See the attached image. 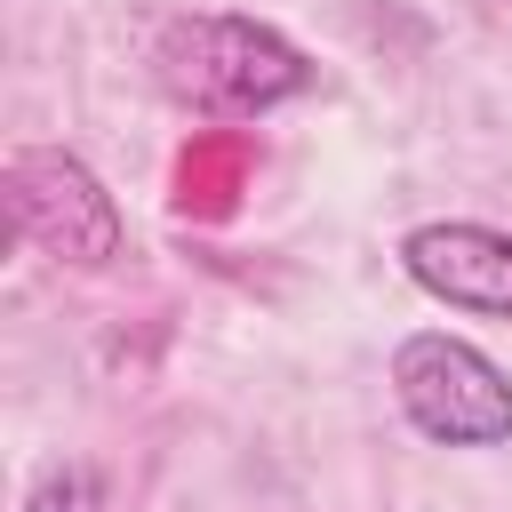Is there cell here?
I'll return each mask as SVG.
<instances>
[{
  "label": "cell",
  "mask_w": 512,
  "mask_h": 512,
  "mask_svg": "<svg viewBox=\"0 0 512 512\" xmlns=\"http://www.w3.org/2000/svg\"><path fill=\"white\" fill-rule=\"evenodd\" d=\"M160 80H168L192 112L256 120V112L304 96L312 64H304L272 24H248V16H184V24H168V40H160Z\"/></svg>",
  "instance_id": "6da1fadb"
},
{
  "label": "cell",
  "mask_w": 512,
  "mask_h": 512,
  "mask_svg": "<svg viewBox=\"0 0 512 512\" xmlns=\"http://www.w3.org/2000/svg\"><path fill=\"white\" fill-rule=\"evenodd\" d=\"M392 384H400V408L424 440H448V448H488V440H512V384L504 368L448 336V328H424L392 352Z\"/></svg>",
  "instance_id": "7a4b0ae2"
},
{
  "label": "cell",
  "mask_w": 512,
  "mask_h": 512,
  "mask_svg": "<svg viewBox=\"0 0 512 512\" xmlns=\"http://www.w3.org/2000/svg\"><path fill=\"white\" fill-rule=\"evenodd\" d=\"M8 216L32 248H48L64 264H112L120 256V208L80 152H56V144L8 152Z\"/></svg>",
  "instance_id": "3957f363"
},
{
  "label": "cell",
  "mask_w": 512,
  "mask_h": 512,
  "mask_svg": "<svg viewBox=\"0 0 512 512\" xmlns=\"http://www.w3.org/2000/svg\"><path fill=\"white\" fill-rule=\"evenodd\" d=\"M400 264L424 296L456 304V312H496L512 320V232L488 224H416L400 240Z\"/></svg>",
  "instance_id": "277c9868"
},
{
  "label": "cell",
  "mask_w": 512,
  "mask_h": 512,
  "mask_svg": "<svg viewBox=\"0 0 512 512\" xmlns=\"http://www.w3.org/2000/svg\"><path fill=\"white\" fill-rule=\"evenodd\" d=\"M24 512H96V472H88V464H56V472L32 488Z\"/></svg>",
  "instance_id": "5b68a950"
}]
</instances>
